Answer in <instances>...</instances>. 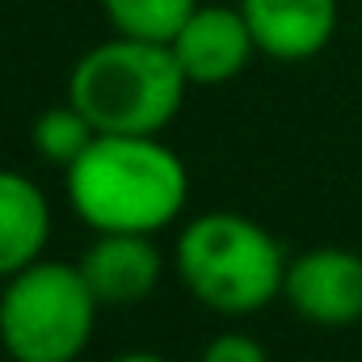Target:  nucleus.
Wrapping results in <instances>:
<instances>
[{
    "mask_svg": "<svg viewBox=\"0 0 362 362\" xmlns=\"http://www.w3.org/2000/svg\"><path fill=\"white\" fill-rule=\"evenodd\" d=\"M189 198V173L156 135H97L68 165V202L97 232H160Z\"/></svg>",
    "mask_w": 362,
    "mask_h": 362,
    "instance_id": "nucleus-1",
    "label": "nucleus"
},
{
    "mask_svg": "<svg viewBox=\"0 0 362 362\" xmlns=\"http://www.w3.org/2000/svg\"><path fill=\"white\" fill-rule=\"evenodd\" d=\"M185 72L169 42L110 38L85 51L68 76V101L97 135H160L185 97Z\"/></svg>",
    "mask_w": 362,
    "mask_h": 362,
    "instance_id": "nucleus-2",
    "label": "nucleus"
},
{
    "mask_svg": "<svg viewBox=\"0 0 362 362\" xmlns=\"http://www.w3.org/2000/svg\"><path fill=\"white\" fill-rule=\"evenodd\" d=\"M177 270L194 299L223 316L262 312L282 295L286 257L262 223L236 211H211L185 223L177 240Z\"/></svg>",
    "mask_w": 362,
    "mask_h": 362,
    "instance_id": "nucleus-3",
    "label": "nucleus"
},
{
    "mask_svg": "<svg viewBox=\"0 0 362 362\" xmlns=\"http://www.w3.org/2000/svg\"><path fill=\"white\" fill-rule=\"evenodd\" d=\"M101 299L81 266L34 262L0 291V346L13 362H76L89 346Z\"/></svg>",
    "mask_w": 362,
    "mask_h": 362,
    "instance_id": "nucleus-4",
    "label": "nucleus"
},
{
    "mask_svg": "<svg viewBox=\"0 0 362 362\" xmlns=\"http://www.w3.org/2000/svg\"><path fill=\"white\" fill-rule=\"evenodd\" d=\"M286 303L295 316L320 329H346L362 320V257L350 249L325 245L295 262H286L282 282Z\"/></svg>",
    "mask_w": 362,
    "mask_h": 362,
    "instance_id": "nucleus-5",
    "label": "nucleus"
},
{
    "mask_svg": "<svg viewBox=\"0 0 362 362\" xmlns=\"http://www.w3.org/2000/svg\"><path fill=\"white\" fill-rule=\"evenodd\" d=\"M169 47L189 85H228L257 51L245 13L223 4H198Z\"/></svg>",
    "mask_w": 362,
    "mask_h": 362,
    "instance_id": "nucleus-6",
    "label": "nucleus"
},
{
    "mask_svg": "<svg viewBox=\"0 0 362 362\" xmlns=\"http://www.w3.org/2000/svg\"><path fill=\"white\" fill-rule=\"evenodd\" d=\"M262 55L303 64L337 34V0H240Z\"/></svg>",
    "mask_w": 362,
    "mask_h": 362,
    "instance_id": "nucleus-7",
    "label": "nucleus"
},
{
    "mask_svg": "<svg viewBox=\"0 0 362 362\" xmlns=\"http://www.w3.org/2000/svg\"><path fill=\"white\" fill-rule=\"evenodd\" d=\"M81 270L101 303H139L160 282V253L144 232H97Z\"/></svg>",
    "mask_w": 362,
    "mask_h": 362,
    "instance_id": "nucleus-8",
    "label": "nucleus"
},
{
    "mask_svg": "<svg viewBox=\"0 0 362 362\" xmlns=\"http://www.w3.org/2000/svg\"><path fill=\"white\" fill-rule=\"evenodd\" d=\"M51 236L47 194L30 177L0 169V278L34 266Z\"/></svg>",
    "mask_w": 362,
    "mask_h": 362,
    "instance_id": "nucleus-9",
    "label": "nucleus"
},
{
    "mask_svg": "<svg viewBox=\"0 0 362 362\" xmlns=\"http://www.w3.org/2000/svg\"><path fill=\"white\" fill-rule=\"evenodd\" d=\"M110 25L127 38H148V42H173L177 30L189 21L198 0H101Z\"/></svg>",
    "mask_w": 362,
    "mask_h": 362,
    "instance_id": "nucleus-10",
    "label": "nucleus"
},
{
    "mask_svg": "<svg viewBox=\"0 0 362 362\" xmlns=\"http://www.w3.org/2000/svg\"><path fill=\"white\" fill-rule=\"evenodd\" d=\"M30 139H34V152H38L42 160L68 169L93 139H97V131H93V122L72 105V101H64V105H51V110H42V114L34 118Z\"/></svg>",
    "mask_w": 362,
    "mask_h": 362,
    "instance_id": "nucleus-11",
    "label": "nucleus"
},
{
    "mask_svg": "<svg viewBox=\"0 0 362 362\" xmlns=\"http://www.w3.org/2000/svg\"><path fill=\"white\" fill-rule=\"evenodd\" d=\"M202 362H270L262 341H253L249 333H219L206 341Z\"/></svg>",
    "mask_w": 362,
    "mask_h": 362,
    "instance_id": "nucleus-12",
    "label": "nucleus"
},
{
    "mask_svg": "<svg viewBox=\"0 0 362 362\" xmlns=\"http://www.w3.org/2000/svg\"><path fill=\"white\" fill-rule=\"evenodd\" d=\"M114 362H169V358H160V354H148V350H131V354H118Z\"/></svg>",
    "mask_w": 362,
    "mask_h": 362,
    "instance_id": "nucleus-13",
    "label": "nucleus"
}]
</instances>
